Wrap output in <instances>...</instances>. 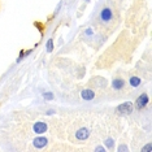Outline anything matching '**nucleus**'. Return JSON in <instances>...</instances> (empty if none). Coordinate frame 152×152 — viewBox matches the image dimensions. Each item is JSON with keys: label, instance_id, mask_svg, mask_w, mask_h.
Listing matches in <instances>:
<instances>
[{"label": "nucleus", "instance_id": "nucleus-1", "mask_svg": "<svg viewBox=\"0 0 152 152\" xmlns=\"http://www.w3.org/2000/svg\"><path fill=\"white\" fill-rule=\"evenodd\" d=\"M133 111H134V107H133L131 101H125V103L120 104V105L116 108V112L121 116H128V114H130V113H133Z\"/></svg>", "mask_w": 152, "mask_h": 152}, {"label": "nucleus", "instance_id": "nucleus-2", "mask_svg": "<svg viewBox=\"0 0 152 152\" xmlns=\"http://www.w3.org/2000/svg\"><path fill=\"white\" fill-rule=\"evenodd\" d=\"M47 130H48V125H47L46 122H43V121L34 122V125H33V131H34L35 134L40 135V134H44Z\"/></svg>", "mask_w": 152, "mask_h": 152}, {"label": "nucleus", "instance_id": "nucleus-3", "mask_svg": "<svg viewBox=\"0 0 152 152\" xmlns=\"http://www.w3.org/2000/svg\"><path fill=\"white\" fill-rule=\"evenodd\" d=\"M148 101H149V97H148V95L144 92V94L139 95V97L137 99V103H135V105H137L138 109H143V108H144V107L148 104Z\"/></svg>", "mask_w": 152, "mask_h": 152}, {"label": "nucleus", "instance_id": "nucleus-4", "mask_svg": "<svg viewBox=\"0 0 152 152\" xmlns=\"http://www.w3.org/2000/svg\"><path fill=\"white\" fill-rule=\"evenodd\" d=\"M112 18H113V13H112V9H111V8L105 7L104 9H101V12H100V20L101 21L109 22Z\"/></svg>", "mask_w": 152, "mask_h": 152}, {"label": "nucleus", "instance_id": "nucleus-5", "mask_svg": "<svg viewBox=\"0 0 152 152\" xmlns=\"http://www.w3.org/2000/svg\"><path fill=\"white\" fill-rule=\"evenodd\" d=\"M90 137V130L87 128H81L76 131V138L78 140H86Z\"/></svg>", "mask_w": 152, "mask_h": 152}, {"label": "nucleus", "instance_id": "nucleus-6", "mask_svg": "<svg viewBox=\"0 0 152 152\" xmlns=\"http://www.w3.org/2000/svg\"><path fill=\"white\" fill-rule=\"evenodd\" d=\"M47 144H48V139H47L46 137H38L33 140V146L39 149L43 148V147H46Z\"/></svg>", "mask_w": 152, "mask_h": 152}, {"label": "nucleus", "instance_id": "nucleus-7", "mask_svg": "<svg viewBox=\"0 0 152 152\" xmlns=\"http://www.w3.org/2000/svg\"><path fill=\"white\" fill-rule=\"evenodd\" d=\"M81 97H82L83 100H86V101H90V100H92V99L95 97V91L94 90H91V88H85V90L81 91Z\"/></svg>", "mask_w": 152, "mask_h": 152}, {"label": "nucleus", "instance_id": "nucleus-8", "mask_svg": "<svg viewBox=\"0 0 152 152\" xmlns=\"http://www.w3.org/2000/svg\"><path fill=\"white\" fill-rule=\"evenodd\" d=\"M112 87L114 88V90H122V88L125 87V81L122 78H116L112 81Z\"/></svg>", "mask_w": 152, "mask_h": 152}, {"label": "nucleus", "instance_id": "nucleus-9", "mask_svg": "<svg viewBox=\"0 0 152 152\" xmlns=\"http://www.w3.org/2000/svg\"><path fill=\"white\" fill-rule=\"evenodd\" d=\"M129 83H130L131 87H138V86H140V83H142V79L139 78V77H130V79H129Z\"/></svg>", "mask_w": 152, "mask_h": 152}, {"label": "nucleus", "instance_id": "nucleus-10", "mask_svg": "<svg viewBox=\"0 0 152 152\" xmlns=\"http://www.w3.org/2000/svg\"><path fill=\"white\" fill-rule=\"evenodd\" d=\"M46 49H47V52H52V51H53V39H48V40H47Z\"/></svg>", "mask_w": 152, "mask_h": 152}, {"label": "nucleus", "instance_id": "nucleus-11", "mask_svg": "<svg viewBox=\"0 0 152 152\" xmlns=\"http://www.w3.org/2000/svg\"><path fill=\"white\" fill-rule=\"evenodd\" d=\"M43 99L52 100V99H53V94H52V92H43Z\"/></svg>", "mask_w": 152, "mask_h": 152}, {"label": "nucleus", "instance_id": "nucleus-12", "mask_svg": "<svg viewBox=\"0 0 152 152\" xmlns=\"http://www.w3.org/2000/svg\"><path fill=\"white\" fill-rule=\"evenodd\" d=\"M105 144H107V147H108V148H112L113 144H114V140H113L112 138H108V139L105 140Z\"/></svg>", "mask_w": 152, "mask_h": 152}, {"label": "nucleus", "instance_id": "nucleus-13", "mask_svg": "<svg viewBox=\"0 0 152 152\" xmlns=\"http://www.w3.org/2000/svg\"><path fill=\"white\" fill-rule=\"evenodd\" d=\"M142 151H149V152H151V151H152V147H151V143H148V144H147V146H146V147H143V148H142Z\"/></svg>", "mask_w": 152, "mask_h": 152}, {"label": "nucleus", "instance_id": "nucleus-14", "mask_svg": "<svg viewBox=\"0 0 152 152\" xmlns=\"http://www.w3.org/2000/svg\"><path fill=\"white\" fill-rule=\"evenodd\" d=\"M118 151H128V147L125 146V144H121V146L118 147Z\"/></svg>", "mask_w": 152, "mask_h": 152}, {"label": "nucleus", "instance_id": "nucleus-15", "mask_svg": "<svg viewBox=\"0 0 152 152\" xmlns=\"http://www.w3.org/2000/svg\"><path fill=\"white\" fill-rule=\"evenodd\" d=\"M95 151H97V152H99V151H101V152H103V151H105V148H104L103 146H97L96 148H95Z\"/></svg>", "mask_w": 152, "mask_h": 152}, {"label": "nucleus", "instance_id": "nucleus-16", "mask_svg": "<svg viewBox=\"0 0 152 152\" xmlns=\"http://www.w3.org/2000/svg\"><path fill=\"white\" fill-rule=\"evenodd\" d=\"M85 34H86V35H92V29H91V28H88L87 30L85 31Z\"/></svg>", "mask_w": 152, "mask_h": 152}, {"label": "nucleus", "instance_id": "nucleus-17", "mask_svg": "<svg viewBox=\"0 0 152 152\" xmlns=\"http://www.w3.org/2000/svg\"><path fill=\"white\" fill-rule=\"evenodd\" d=\"M85 1H86V3H88V1H90V0H85Z\"/></svg>", "mask_w": 152, "mask_h": 152}]
</instances>
